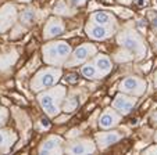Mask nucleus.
Wrapping results in <instances>:
<instances>
[{"instance_id":"4468645a","label":"nucleus","mask_w":157,"mask_h":155,"mask_svg":"<svg viewBox=\"0 0 157 155\" xmlns=\"http://www.w3.org/2000/svg\"><path fill=\"white\" fill-rule=\"evenodd\" d=\"M121 138L122 135L120 132H116V130H113V132H100L96 135V143H98L100 149H106L107 147L116 144Z\"/></svg>"},{"instance_id":"2eb2a0df","label":"nucleus","mask_w":157,"mask_h":155,"mask_svg":"<svg viewBox=\"0 0 157 155\" xmlns=\"http://www.w3.org/2000/svg\"><path fill=\"white\" fill-rule=\"evenodd\" d=\"M90 21L101 27H107V28H114L116 27V18L109 11H96L90 15Z\"/></svg>"},{"instance_id":"6e6552de","label":"nucleus","mask_w":157,"mask_h":155,"mask_svg":"<svg viewBox=\"0 0 157 155\" xmlns=\"http://www.w3.org/2000/svg\"><path fill=\"white\" fill-rule=\"evenodd\" d=\"M135 104H136V97L135 96H128L125 93H120L114 97L111 105L121 115H128L131 112V109L135 107Z\"/></svg>"},{"instance_id":"1a4fd4ad","label":"nucleus","mask_w":157,"mask_h":155,"mask_svg":"<svg viewBox=\"0 0 157 155\" xmlns=\"http://www.w3.org/2000/svg\"><path fill=\"white\" fill-rule=\"evenodd\" d=\"M63 140L60 136H49L43 143L39 146V154H63L64 149H63Z\"/></svg>"},{"instance_id":"7ed1b4c3","label":"nucleus","mask_w":157,"mask_h":155,"mask_svg":"<svg viewBox=\"0 0 157 155\" xmlns=\"http://www.w3.org/2000/svg\"><path fill=\"white\" fill-rule=\"evenodd\" d=\"M117 42L122 49L128 50L136 58H142L146 54V44L142 36L136 31H122L117 36Z\"/></svg>"},{"instance_id":"f3484780","label":"nucleus","mask_w":157,"mask_h":155,"mask_svg":"<svg viewBox=\"0 0 157 155\" xmlns=\"http://www.w3.org/2000/svg\"><path fill=\"white\" fill-rule=\"evenodd\" d=\"M93 65L96 67V69L99 71V73L101 76H106L111 71V68H113L111 60L107 56H104V54H98L95 57V60H93Z\"/></svg>"},{"instance_id":"0eeeda50","label":"nucleus","mask_w":157,"mask_h":155,"mask_svg":"<svg viewBox=\"0 0 157 155\" xmlns=\"http://www.w3.org/2000/svg\"><path fill=\"white\" fill-rule=\"evenodd\" d=\"M17 17H18L17 7L11 3L4 4L0 9V33L7 32L11 27H14Z\"/></svg>"},{"instance_id":"a211bd4d","label":"nucleus","mask_w":157,"mask_h":155,"mask_svg":"<svg viewBox=\"0 0 157 155\" xmlns=\"http://www.w3.org/2000/svg\"><path fill=\"white\" fill-rule=\"evenodd\" d=\"M81 73L85 76L86 79L95 80V79H100L103 76L99 73V71L96 69V67L93 65V62H88V64H83L82 68H81Z\"/></svg>"},{"instance_id":"aec40b11","label":"nucleus","mask_w":157,"mask_h":155,"mask_svg":"<svg viewBox=\"0 0 157 155\" xmlns=\"http://www.w3.org/2000/svg\"><path fill=\"white\" fill-rule=\"evenodd\" d=\"M20 20H21V24L25 25V27H31L33 25L36 21V10L35 9H25L24 11L21 13L20 15Z\"/></svg>"},{"instance_id":"9d476101","label":"nucleus","mask_w":157,"mask_h":155,"mask_svg":"<svg viewBox=\"0 0 157 155\" xmlns=\"http://www.w3.org/2000/svg\"><path fill=\"white\" fill-rule=\"evenodd\" d=\"M64 151L67 154H95L96 146L89 138H81V140H77L70 146H67Z\"/></svg>"},{"instance_id":"2f4dec72","label":"nucleus","mask_w":157,"mask_h":155,"mask_svg":"<svg viewBox=\"0 0 157 155\" xmlns=\"http://www.w3.org/2000/svg\"><path fill=\"white\" fill-rule=\"evenodd\" d=\"M154 83H157V73H156V76H154Z\"/></svg>"},{"instance_id":"20e7f679","label":"nucleus","mask_w":157,"mask_h":155,"mask_svg":"<svg viewBox=\"0 0 157 155\" xmlns=\"http://www.w3.org/2000/svg\"><path fill=\"white\" fill-rule=\"evenodd\" d=\"M61 78V69L59 67H49L40 69L31 82V89L33 91H42L44 89H49L54 86Z\"/></svg>"},{"instance_id":"f03ea898","label":"nucleus","mask_w":157,"mask_h":155,"mask_svg":"<svg viewBox=\"0 0 157 155\" xmlns=\"http://www.w3.org/2000/svg\"><path fill=\"white\" fill-rule=\"evenodd\" d=\"M72 50L67 42H50L46 43L42 49V54H43V61L49 65H54V67H61L67 62L70 58Z\"/></svg>"},{"instance_id":"c85d7f7f","label":"nucleus","mask_w":157,"mask_h":155,"mask_svg":"<svg viewBox=\"0 0 157 155\" xmlns=\"http://www.w3.org/2000/svg\"><path fill=\"white\" fill-rule=\"evenodd\" d=\"M40 123H42V127H43V129H49V127H50V123H49L48 119H40Z\"/></svg>"},{"instance_id":"4be33fe9","label":"nucleus","mask_w":157,"mask_h":155,"mask_svg":"<svg viewBox=\"0 0 157 155\" xmlns=\"http://www.w3.org/2000/svg\"><path fill=\"white\" fill-rule=\"evenodd\" d=\"M54 13L59 15H71L72 11H70V7L65 4L64 0H60L59 3L56 4V7H54Z\"/></svg>"},{"instance_id":"72a5a7b5","label":"nucleus","mask_w":157,"mask_h":155,"mask_svg":"<svg viewBox=\"0 0 157 155\" xmlns=\"http://www.w3.org/2000/svg\"><path fill=\"white\" fill-rule=\"evenodd\" d=\"M20 2H28V0H20Z\"/></svg>"},{"instance_id":"a878e982","label":"nucleus","mask_w":157,"mask_h":155,"mask_svg":"<svg viewBox=\"0 0 157 155\" xmlns=\"http://www.w3.org/2000/svg\"><path fill=\"white\" fill-rule=\"evenodd\" d=\"M70 3L72 4V6H75V7H79V6H83V4L88 2V0H68Z\"/></svg>"},{"instance_id":"9b49d317","label":"nucleus","mask_w":157,"mask_h":155,"mask_svg":"<svg viewBox=\"0 0 157 155\" xmlns=\"http://www.w3.org/2000/svg\"><path fill=\"white\" fill-rule=\"evenodd\" d=\"M85 32L90 39H95V40H104V39L110 38V36L114 33V28L101 27V25H98V24L90 21V22L86 24Z\"/></svg>"},{"instance_id":"b1692460","label":"nucleus","mask_w":157,"mask_h":155,"mask_svg":"<svg viewBox=\"0 0 157 155\" xmlns=\"http://www.w3.org/2000/svg\"><path fill=\"white\" fill-rule=\"evenodd\" d=\"M7 119H9V111H7V108L0 107V127L7 122Z\"/></svg>"},{"instance_id":"423d86ee","label":"nucleus","mask_w":157,"mask_h":155,"mask_svg":"<svg viewBox=\"0 0 157 155\" xmlns=\"http://www.w3.org/2000/svg\"><path fill=\"white\" fill-rule=\"evenodd\" d=\"M146 90V83L143 79L138 78V76H127L122 82L120 83V91L129 96H140Z\"/></svg>"},{"instance_id":"dca6fc26","label":"nucleus","mask_w":157,"mask_h":155,"mask_svg":"<svg viewBox=\"0 0 157 155\" xmlns=\"http://www.w3.org/2000/svg\"><path fill=\"white\" fill-rule=\"evenodd\" d=\"M15 141H17V135L13 130L0 127V151L7 152Z\"/></svg>"},{"instance_id":"5701e85b","label":"nucleus","mask_w":157,"mask_h":155,"mask_svg":"<svg viewBox=\"0 0 157 155\" xmlns=\"http://www.w3.org/2000/svg\"><path fill=\"white\" fill-rule=\"evenodd\" d=\"M114 58L117 60V61H131V60L133 58V56L128 51V50H122V51H118V53H116V56H114Z\"/></svg>"},{"instance_id":"f257e3e1","label":"nucleus","mask_w":157,"mask_h":155,"mask_svg":"<svg viewBox=\"0 0 157 155\" xmlns=\"http://www.w3.org/2000/svg\"><path fill=\"white\" fill-rule=\"evenodd\" d=\"M65 96H67V89L64 86L54 85L49 89L42 90V93H39L38 96V101L49 116H57L60 114Z\"/></svg>"},{"instance_id":"cd10ccee","label":"nucleus","mask_w":157,"mask_h":155,"mask_svg":"<svg viewBox=\"0 0 157 155\" xmlns=\"http://www.w3.org/2000/svg\"><path fill=\"white\" fill-rule=\"evenodd\" d=\"M75 73H71V75H68L67 76V82H71V83H74V82H77V79L78 78H75Z\"/></svg>"},{"instance_id":"bb28decb","label":"nucleus","mask_w":157,"mask_h":155,"mask_svg":"<svg viewBox=\"0 0 157 155\" xmlns=\"http://www.w3.org/2000/svg\"><path fill=\"white\" fill-rule=\"evenodd\" d=\"M145 154H157V146L149 147V148L145 151Z\"/></svg>"},{"instance_id":"ddd939ff","label":"nucleus","mask_w":157,"mask_h":155,"mask_svg":"<svg viewBox=\"0 0 157 155\" xmlns=\"http://www.w3.org/2000/svg\"><path fill=\"white\" fill-rule=\"evenodd\" d=\"M63 32H64V24H63V21L60 18L50 17L43 28V38L53 39L56 36L61 35Z\"/></svg>"},{"instance_id":"412c9836","label":"nucleus","mask_w":157,"mask_h":155,"mask_svg":"<svg viewBox=\"0 0 157 155\" xmlns=\"http://www.w3.org/2000/svg\"><path fill=\"white\" fill-rule=\"evenodd\" d=\"M79 105V98L77 94H70L67 97V101L64 104V111L65 112H72L77 109V107Z\"/></svg>"},{"instance_id":"6ab92c4d","label":"nucleus","mask_w":157,"mask_h":155,"mask_svg":"<svg viewBox=\"0 0 157 155\" xmlns=\"http://www.w3.org/2000/svg\"><path fill=\"white\" fill-rule=\"evenodd\" d=\"M18 56L13 50L11 53H7V54H0V71H4V69H9L10 67L14 65V62L17 61Z\"/></svg>"},{"instance_id":"39448f33","label":"nucleus","mask_w":157,"mask_h":155,"mask_svg":"<svg viewBox=\"0 0 157 155\" xmlns=\"http://www.w3.org/2000/svg\"><path fill=\"white\" fill-rule=\"evenodd\" d=\"M95 54H98V49L95 44L92 43H83L81 46H78L74 50V53H71V60H67L64 65L67 67H74V65H81L86 61L88 58L93 57Z\"/></svg>"},{"instance_id":"473e14b6","label":"nucleus","mask_w":157,"mask_h":155,"mask_svg":"<svg viewBox=\"0 0 157 155\" xmlns=\"http://www.w3.org/2000/svg\"><path fill=\"white\" fill-rule=\"evenodd\" d=\"M154 140H156V141H157V133H156V136H154Z\"/></svg>"},{"instance_id":"c756f323","label":"nucleus","mask_w":157,"mask_h":155,"mask_svg":"<svg viewBox=\"0 0 157 155\" xmlns=\"http://www.w3.org/2000/svg\"><path fill=\"white\" fill-rule=\"evenodd\" d=\"M120 3H122V4H129V3H132V0H118Z\"/></svg>"},{"instance_id":"393cba45","label":"nucleus","mask_w":157,"mask_h":155,"mask_svg":"<svg viewBox=\"0 0 157 155\" xmlns=\"http://www.w3.org/2000/svg\"><path fill=\"white\" fill-rule=\"evenodd\" d=\"M149 17H150V20H151L153 28L157 31V13H149Z\"/></svg>"},{"instance_id":"f8f14e48","label":"nucleus","mask_w":157,"mask_h":155,"mask_svg":"<svg viewBox=\"0 0 157 155\" xmlns=\"http://www.w3.org/2000/svg\"><path fill=\"white\" fill-rule=\"evenodd\" d=\"M120 120H121V114L120 112H117L114 108L113 109L107 108L104 109L103 114L99 118V126L101 129H104V130H107V129H111L114 126H117L120 123Z\"/></svg>"},{"instance_id":"7c9ffc66","label":"nucleus","mask_w":157,"mask_h":155,"mask_svg":"<svg viewBox=\"0 0 157 155\" xmlns=\"http://www.w3.org/2000/svg\"><path fill=\"white\" fill-rule=\"evenodd\" d=\"M153 120H154V122H157V111H156V114L153 115Z\"/></svg>"}]
</instances>
